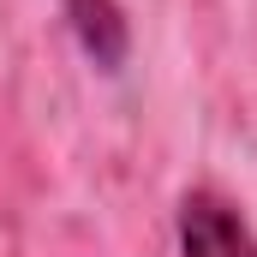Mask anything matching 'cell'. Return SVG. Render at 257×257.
<instances>
[{"label": "cell", "instance_id": "cell-1", "mask_svg": "<svg viewBox=\"0 0 257 257\" xmlns=\"http://www.w3.org/2000/svg\"><path fill=\"white\" fill-rule=\"evenodd\" d=\"M180 257H257V233L221 192L197 186L180 203Z\"/></svg>", "mask_w": 257, "mask_h": 257}, {"label": "cell", "instance_id": "cell-2", "mask_svg": "<svg viewBox=\"0 0 257 257\" xmlns=\"http://www.w3.org/2000/svg\"><path fill=\"white\" fill-rule=\"evenodd\" d=\"M66 12H72V24H78L84 54H96L102 66L126 60V24H120V6H114V0H66Z\"/></svg>", "mask_w": 257, "mask_h": 257}]
</instances>
